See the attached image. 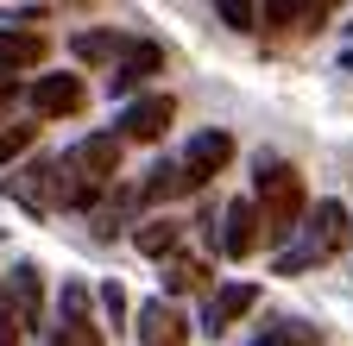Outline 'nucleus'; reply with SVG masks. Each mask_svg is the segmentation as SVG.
<instances>
[{
    "instance_id": "obj_1",
    "label": "nucleus",
    "mask_w": 353,
    "mask_h": 346,
    "mask_svg": "<svg viewBox=\"0 0 353 346\" xmlns=\"http://www.w3.org/2000/svg\"><path fill=\"white\" fill-rule=\"evenodd\" d=\"M252 208H259V239H265V246H284V239L303 227V214H309V189H303V177H296V164L259 158Z\"/></svg>"
},
{
    "instance_id": "obj_2",
    "label": "nucleus",
    "mask_w": 353,
    "mask_h": 346,
    "mask_svg": "<svg viewBox=\"0 0 353 346\" xmlns=\"http://www.w3.org/2000/svg\"><path fill=\"white\" fill-rule=\"evenodd\" d=\"M120 133H95V139H82V145H70V158H63V170L70 177H82L88 189H108L114 177H120Z\"/></svg>"
},
{
    "instance_id": "obj_3",
    "label": "nucleus",
    "mask_w": 353,
    "mask_h": 346,
    "mask_svg": "<svg viewBox=\"0 0 353 346\" xmlns=\"http://www.w3.org/2000/svg\"><path fill=\"white\" fill-rule=\"evenodd\" d=\"M228 158H234V139H228V133H196L190 151L176 158V170H183V195L202 189L208 177H221V170H228Z\"/></svg>"
},
{
    "instance_id": "obj_4",
    "label": "nucleus",
    "mask_w": 353,
    "mask_h": 346,
    "mask_svg": "<svg viewBox=\"0 0 353 346\" xmlns=\"http://www.w3.org/2000/svg\"><path fill=\"white\" fill-rule=\"evenodd\" d=\"M176 120V101L170 95H139V101H126L120 107V139H139V145H152V139H164V126Z\"/></svg>"
},
{
    "instance_id": "obj_5",
    "label": "nucleus",
    "mask_w": 353,
    "mask_h": 346,
    "mask_svg": "<svg viewBox=\"0 0 353 346\" xmlns=\"http://www.w3.org/2000/svg\"><path fill=\"white\" fill-rule=\"evenodd\" d=\"M132 334H139V346H183L190 340V321L176 302H139V321H132Z\"/></svg>"
},
{
    "instance_id": "obj_6",
    "label": "nucleus",
    "mask_w": 353,
    "mask_h": 346,
    "mask_svg": "<svg viewBox=\"0 0 353 346\" xmlns=\"http://www.w3.org/2000/svg\"><path fill=\"white\" fill-rule=\"evenodd\" d=\"M259 309V283H221L202 309V334H228L234 321H246Z\"/></svg>"
},
{
    "instance_id": "obj_7",
    "label": "nucleus",
    "mask_w": 353,
    "mask_h": 346,
    "mask_svg": "<svg viewBox=\"0 0 353 346\" xmlns=\"http://www.w3.org/2000/svg\"><path fill=\"white\" fill-rule=\"evenodd\" d=\"M44 63V32H26V25H0V82H13L26 69Z\"/></svg>"
},
{
    "instance_id": "obj_8",
    "label": "nucleus",
    "mask_w": 353,
    "mask_h": 346,
    "mask_svg": "<svg viewBox=\"0 0 353 346\" xmlns=\"http://www.w3.org/2000/svg\"><path fill=\"white\" fill-rule=\"evenodd\" d=\"M347 233H353V221H347V208H341V202H316V208L303 214V239L316 246L322 258H328V252H341V246H347Z\"/></svg>"
},
{
    "instance_id": "obj_9",
    "label": "nucleus",
    "mask_w": 353,
    "mask_h": 346,
    "mask_svg": "<svg viewBox=\"0 0 353 346\" xmlns=\"http://www.w3.org/2000/svg\"><path fill=\"white\" fill-rule=\"evenodd\" d=\"M221 252L228 258H252L259 252V208H252V195L228 202V214H221Z\"/></svg>"
},
{
    "instance_id": "obj_10",
    "label": "nucleus",
    "mask_w": 353,
    "mask_h": 346,
    "mask_svg": "<svg viewBox=\"0 0 353 346\" xmlns=\"http://www.w3.org/2000/svg\"><path fill=\"white\" fill-rule=\"evenodd\" d=\"M0 296H7V309H13V321H19V327H32V321H38V309H44V283H38V271H32V265H13L7 277H0Z\"/></svg>"
},
{
    "instance_id": "obj_11",
    "label": "nucleus",
    "mask_w": 353,
    "mask_h": 346,
    "mask_svg": "<svg viewBox=\"0 0 353 346\" xmlns=\"http://www.w3.org/2000/svg\"><path fill=\"white\" fill-rule=\"evenodd\" d=\"M32 107L44 113V120H63V113H76L82 107V76H38L32 82Z\"/></svg>"
},
{
    "instance_id": "obj_12",
    "label": "nucleus",
    "mask_w": 353,
    "mask_h": 346,
    "mask_svg": "<svg viewBox=\"0 0 353 346\" xmlns=\"http://www.w3.org/2000/svg\"><path fill=\"white\" fill-rule=\"evenodd\" d=\"M158 69H164V51L132 38V45H126V57H120V63H114V76H108V89H114V95H132V89H139L145 76H158Z\"/></svg>"
},
{
    "instance_id": "obj_13",
    "label": "nucleus",
    "mask_w": 353,
    "mask_h": 346,
    "mask_svg": "<svg viewBox=\"0 0 353 346\" xmlns=\"http://www.w3.org/2000/svg\"><path fill=\"white\" fill-rule=\"evenodd\" d=\"M126 45H132V38H120V32H76V38H70V51H76L82 63H120Z\"/></svg>"
},
{
    "instance_id": "obj_14",
    "label": "nucleus",
    "mask_w": 353,
    "mask_h": 346,
    "mask_svg": "<svg viewBox=\"0 0 353 346\" xmlns=\"http://www.w3.org/2000/svg\"><path fill=\"white\" fill-rule=\"evenodd\" d=\"M303 19H316L309 0H259V25H265V32H290V25H303Z\"/></svg>"
},
{
    "instance_id": "obj_15",
    "label": "nucleus",
    "mask_w": 353,
    "mask_h": 346,
    "mask_svg": "<svg viewBox=\"0 0 353 346\" xmlns=\"http://www.w3.org/2000/svg\"><path fill=\"white\" fill-rule=\"evenodd\" d=\"M132 246H139L145 258H170L176 246H183V227H176V221H145L139 233H132Z\"/></svg>"
},
{
    "instance_id": "obj_16",
    "label": "nucleus",
    "mask_w": 353,
    "mask_h": 346,
    "mask_svg": "<svg viewBox=\"0 0 353 346\" xmlns=\"http://www.w3.org/2000/svg\"><path fill=\"white\" fill-rule=\"evenodd\" d=\"M51 346H101V327L88 321V315H63L51 327Z\"/></svg>"
},
{
    "instance_id": "obj_17",
    "label": "nucleus",
    "mask_w": 353,
    "mask_h": 346,
    "mask_svg": "<svg viewBox=\"0 0 353 346\" xmlns=\"http://www.w3.org/2000/svg\"><path fill=\"white\" fill-rule=\"evenodd\" d=\"M252 346H322V334L303 327V321H278V327H265Z\"/></svg>"
},
{
    "instance_id": "obj_18",
    "label": "nucleus",
    "mask_w": 353,
    "mask_h": 346,
    "mask_svg": "<svg viewBox=\"0 0 353 346\" xmlns=\"http://www.w3.org/2000/svg\"><path fill=\"white\" fill-rule=\"evenodd\" d=\"M214 13L234 32H259V0H214Z\"/></svg>"
},
{
    "instance_id": "obj_19",
    "label": "nucleus",
    "mask_w": 353,
    "mask_h": 346,
    "mask_svg": "<svg viewBox=\"0 0 353 346\" xmlns=\"http://www.w3.org/2000/svg\"><path fill=\"white\" fill-rule=\"evenodd\" d=\"M309 265H322V252L309 246V239H303V246H284V252H278V277H296V271H309Z\"/></svg>"
},
{
    "instance_id": "obj_20",
    "label": "nucleus",
    "mask_w": 353,
    "mask_h": 346,
    "mask_svg": "<svg viewBox=\"0 0 353 346\" xmlns=\"http://www.w3.org/2000/svg\"><path fill=\"white\" fill-rule=\"evenodd\" d=\"M32 139H38V126H7V133H0V164H13Z\"/></svg>"
},
{
    "instance_id": "obj_21",
    "label": "nucleus",
    "mask_w": 353,
    "mask_h": 346,
    "mask_svg": "<svg viewBox=\"0 0 353 346\" xmlns=\"http://www.w3.org/2000/svg\"><path fill=\"white\" fill-rule=\"evenodd\" d=\"M202 277H208L202 265H170V271H164V290H170V296H183V290H196Z\"/></svg>"
},
{
    "instance_id": "obj_22",
    "label": "nucleus",
    "mask_w": 353,
    "mask_h": 346,
    "mask_svg": "<svg viewBox=\"0 0 353 346\" xmlns=\"http://www.w3.org/2000/svg\"><path fill=\"white\" fill-rule=\"evenodd\" d=\"M101 309H108V321H114V327L126 321V290H120V283H101Z\"/></svg>"
},
{
    "instance_id": "obj_23",
    "label": "nucleus",
    "mask_w": 353,
    "mask_h": 346,
    "mask_svg": "<svg viewBox=\"0 0 353 346\" xmlns=\"http://www.w3.org/2000/svg\"><path fill=\"white\" fill-rule=\"evenodd\" d=\"M63 315H88V290L82 283H63Z\"/></svg>"
},
{
    "instance_id": "obj_24",
    "label": "nucleus",
    "mask_w": 353,
    "mask_h": 346,
    "mask_svg": "<svg viewBox=\"0 0 353 346\" xmlns=\"http://www.w3.org/2000/svg\"><path fill=\"white\" fill-rule=\"evenodd\" d=\"M7 101H13V82H0V107H7Z\"/></svg>"
},
{
    "instance_id": "obj_25",
    "label": "nucleus",
    "mask_w": 353,
    "mask_h": 346,
    "mask_svg": "<svg viewBox=\"0 0 353 346\" xmlns=\"http://www.w3.org/2000/svg\"><path fill=\"white\" fill-rule=\"evenodd\" d=\"M309 7H316V19H322V13H328V7H334V0H309Z\"/></svg>"
},
{
    "instance_id": "obj_26",
    "label": "nucleus",
    "mask_w": 353,
    "mask_h": 346,
    "mask_svg": "<svg viewBox=\"0 0 353 346\" xmlns=\"http://www.w3.org/2000/svg\"><path fill=\"white\" fill-rule=\"evenodd\" d=\"M347 69H353V51H347Z\"/></svg>"
}]
</instances>
